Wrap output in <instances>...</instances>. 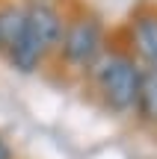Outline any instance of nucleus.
<instances>
[{
	"instance_id": "6",
	"label": "nucleus",
	"mask_w": 157,
	"mask_h": 159,
	"mask_svg": "<svg viewBox=\"0 0 157 159\" xmlns=\"http://www.w3.org/2000/svg\"><path fill=\"white\" fill-rule=\"evenodd\" d=\"M0 159H15V153H12V148L0 139Z\"/></svg>"
},
{
	"instance_id": "5",
	"label": "nucleus",
	"mask_w": 157,
	"mask_h": 159,
	"mask_svg": "<svg viewBox=\"0 0 157 159\" xmlns=\"http://www.w3.org/2000/svg\"><path fill=\"white\" fill-rule=\"evenodd\" d=\"M134 109H136V115H140L145 124L157 127V68H145L142 71Z\"/></svg>"
},
{
	"instance_id": "1",
	"label": "nucleus",
	"mask_w": 157,
	"mask_h": 159,
	"mask_svg": "<svg viewBox=\"0 0 157 159\" xmlns=\"http://www.w3.org/2000/svg\"><path fill=\"white\" fill-rule=\"evenodd\" d=\"M92 71H95V85H98L107 106L113 112H130L136 103L142 68H136V62L130 56L107 53V56H98Z\"/></svg>"
},
{
	"instance_id": "2",
	"label": "nucleus",
	"mask_w": 157,
	"mask_h": 159,
	"mask_svg": "<svg viewBox=\"0 0 157 159\" xmlns=\"http://www.w3.org/2000/svg\"><path fill=\"white\" fill-rule=\"evenodd\" d=\"M101 44H104V33H101V24L95 21V18L71 21L68 27H62V35H59L62 56H65V62L74 65V68H89V65H95L98 56H101Z\"/></svg>"
},
{
	"instance_id": "4",
	"label": "nucleus",
	"mask_w": 157,
	"mask_h": 159,
	"mask_svg": "<svg viewBox=\"0 0 157 159\" xmlns=\"http://www.w3.org/2000/svg\"><path fill=\"white\" fill-rule=\"evenodd\" d=\"M134 44L148 68H157V15H140L134 21Z\"/></svg>"
},
{
	"instance_id": "3",
	"label": "nucleus",
	"mask_w": 157,
	"mask_h": 159,
	"mask_svg": "<svg viewBox=\"0 0 157 159\" xmlns=\"http://www.w3.org/2000/svg\"><path fill=\"white\" fill-rule=\"evenodd\" d=\"M24 18H27V33L36 39V44L42 50H51V47L59 44V35H62V21L59 15L45 3H33L30 9H24Z\"/></svg>"
},
{
	"instance_id": "7",
	"label": "nucleus",
	"mask_w": 157,
	"mask_h": 159,
	"mask_svg": "<svg viewBox=\"0 0 157 159\" xmlns=\"http://www.w3.org/2000/svg\"><path fill=\"white\" fill-rule=\"evenodd\" d=\"M30 3H45V0H30Z\"/></svg>"
}]
</instances>
